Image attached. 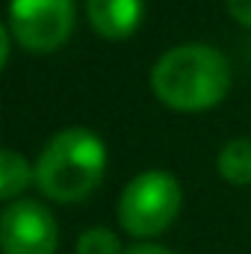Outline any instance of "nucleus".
Returning <instances> with one entry per match:
<instances>
[{
	"instance_id": "obj_1",
	"label": "nucleus",
	"mask_w": 251,
	"mask_h": 254,
	"mask_svg": "<svg viewBox=\"0 0 251 254\" xmlns=\"http://www.w3.org/2000/svg\"><path fill=\"white\" fill-rule=\"evenodd\" d=\"M157 101L178 113H204L225 101L231 89V65L222 51L187 42L166 51L151 68Z\"/></svg>"
},
{
	"instance_id": "obj_2",
	"label": "nucleus",
	"mask_w": 251,
	"mask_h": 254,
	"mask_svg": "<svg viewBox=\"0 0 251 254\" xmlns=\"http://www.w3.org/2000/svg\"><path fill=\"white\" fill-rule=\"evenodd\" d=\"M33 169L45 198L77 204L101 187L107 175V145L89 127H65L45 142Z\"/></svg>"
},
{
	"instance_id": "obj_3",
	"label": "nucleus",
	"mask_w": 251,
	"mask_h": 254,
	"mask_svg": "<svg viewBox=\"0 0 251 254\" xmlns=\"http://www.w3.org/2000/svg\"><path fill=\"white\" fill-rule=\"evenodd\" d=\"M184 190L172 172L148 169L136 175L119 195V222L130 237L154 240L169 231L181 213Z\"/></svg>"
},
{
	"instance_id": "obj_4",
	"label": "nucleus",
	"mask_w": 251,
	"mask_h": 254,
	"mask_svg": "<svg viewBox=\"0 0 251 254\" xmlns=\"http://www.w3.org/2000/svg\"><path fill=\"white\" fill-rule=\"evenodd\" d=\"M9 36L30 54H54L74 33V0H9Z\"/></svg>"
},
{
	"instance_id": "obj_5",
	"label": "nucleus",
	"mask_w": 251,
	"mask_h": 254,
	"mask_svg": "<svg viewBox=\"0 0 251 254\" xmlns=\"http://www.w3.org/2000/svg\"><path fill=\"white\" fill-rule=\"evenodd\" d=\"M60 225L54 213L30 198L9 201L0 213V254H57Z\"/></svg>"
},
{
	"instance_id": "obj_6",
	"label": "nucleus",
	"mask_w": 251,
	"mask_h": 254,
	"mask_svg": "<svg viewBox=\"0 0 251 254\" xmlns=\"http://www.w3.org/2000/svg\"><path fill=\"white\" fill-rule=\"evenodd\" d=\"M86 18L101 39L125 42L145 18V0H86Z\"/></svg>"
},
{
	"instance_id": "obj_7",
	"label": "nucleus",
	"mask_w": 251,
	"mask_h": 254,
	"mask_svg": "<svg viewBox=\"0 0 251 254\" xmlns=\"http://www.w3.org/2000/svg\"><path fill=\"white\" fill-rule=\"evenodd\" d=\"M36 181V169L18 151L0 148V201H18Z\"/></svg>"
},
{
	"instance_id": "obj_8",
	"label": "nucleus",
	"mask_w": 251,
	"mask_h": 254,
	"mask_svg": "<svg viewBox=\"0 0 251 254\" xmlns=\"http://www.w3.org/2000/svg\"><path fill=\"white\" fill-rule=\"evenodd\" d=\"M219 178L231 187H249L251 184V139H231L222 145L216 157Z\"/></svg>"
},
{
	"instance_id": "obj_9",
	"label": "nucleus",
	"mask_w": 251,
	"mask_h": 254,
	"mask_svg": "<svg viewBox=\"0 0 251 254\" xmlns=\"http://www.w3.org/2000/svg\"><path fill=\"white\" fill-rule=\"evenodd\" d=\"M77 254H125L122 240L110 231V228H89L77 237Z\"/></svg>"
},
{
	"instance_id": "obj_10",
	"label": "nucleus",
	"mask_w": 251,
	"mask_h": 254,
	"mask_svg": "<svg viewBox=\"0 0 251 254\" xmlns=\"http://www.w3.org/2000/svg\"><path fill=\"white\" fill-rule=\"evenodd\" d=\"M225 6H228L231 18L237 24H243V27L251 30V0H225Z\"/></svg>"
},
{
	"instance_id": "obj_11",
	"label": "nucleus",
	"mask_w": 251,
	"mask_h": 254,
	"mask_svg": "<svg viewBox=\"0 0 251 254\" xmlns=\"http://www.w3.org/2000/svg\"><path fill=\"white\" fill-rule=\"evenodd\" d=\"M125 254H175L163 246H154V243H139V246H130Z\"/></svg>"
},
{
	"instance_id": "obj_12",
	"label": "nucleus",
	"mask_w": 251,
	"mask_h": 254,
	"mask_svg": "<svg viewBox=\"0 0 251 254\" xmlns=\"http://www.w3.org/2000/svg\"><path fill=\"white\" fill-rule=\"evenodd\" d=\"M12 36H9V27H3L0 24V71H3V65L9 60V48H12V42H9Z\"/></svg>"
}]
</instances>
